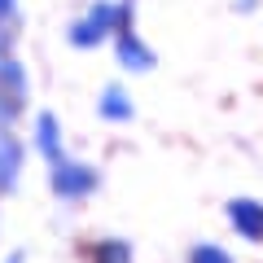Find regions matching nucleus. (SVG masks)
Here are the masks:
<instances>
[{"instance_id": "1", "label": "nucleus", "mask_w": 263, "mask_h": 263, "mask_svg": "<svg viewBox=\"0 0 263 263\" xmlns=\"http://www.w3.org/2000/svg\"><path fill=\"white\" fill-rule=\"evenodd\" d=\"M114 62L127 75H149L158 66V53L145 44V35L136 31V0H119V27H114Z\"/></svg>"}, {"instance_id": "2", "label": "nucleus", "mask_w": 263, "mask_h": 263, "mask_svg": "<svg viewBox=\"0 0 263 263\" xmlns=\"http://www.w3.org/2000/svg\"><path fill=\"white\" fill-rule=\"evenodd\" d=\"M48 189H53L62 202H88V197L101 189V171L92 162H79L70 154H62L57 162H48Z\"/></svg>"}, {"instance_id": "3", "label": "nucleus", "mask_w": 263, "mask_h": 263, "mask_svg": "<svg viewBox=\"0 0 263 263\" xmlns=\"http://www.w3.org/2000/svg\"><path fill=\"white\" fill-rule=\"evenodd\" d=\"M114 27H119V0H92V5L66 27V40H70V48H84L88 53V48L114 40Z\"/></svg>"}, {"instance_id": "4", "label": "nucleus", "mask_w": 263, "mask_h": 263, "mask_svg": "<svg viewBox=\"0 0 263 263\" xmlns=\"http://www.w3.org/2000/svg\"><path fill=\"white\" fill-rule=\"evenodd\" d=\"M224 224L233 228L237 241L263 246V197H250V193L228 197V202H224Z\"/></svg>"}, {"instance_id": "5", "label": "nucleus", "mask_w": 263, "mask_h": 263, "mask_svg": "<svg viewBox=\"0 0 263 263\" xmlns=\"http://www.w3.org/2000/svg\"><path fill=\"white\" fill-rule=\"evenodd\" d=\"M0 92L22 110V101H27V70L13 57V31L9 27H0Z\"/></svg>"}, {"instance_id": "6", "label": "nucleus", "mask_w": 263, "mask_h": 263, "mask_svg": "<svg viewBox=\"0 0 263 263\" xmlns=\"http://www.w3.org/2000/svg\"><path fill=\"white\" fill-rule=\"evenodd\" d=\"M97 119L101 123H114V127H123V123L136 119V101H132V92L123 84H105L101 97H97Z\"/></svg>"}, {"instance_id": "7", "label": "nucleus", "mask_w": 263, "mask_h": 263, "mask_svg": "<svg viewBox=\"0 0 263 263\" xmlns=\"http://www.w3.org/2000/svg\"><path fill=\"white\" fill-rule=\"evenodd\" d=\"M22 176V141L9 127H0V193H13Z\"/></svg>"}, {"instance_id": "8", "label": "nucleus", "mask_w": 263, "mask_h": 263, "mask_svg": "<svg viewBox=\"0 0 263 263\" xmlns=\"http://www.w3.org/2000/svg\"><path fill=\"white\" fill-rule=\"evenodd\" d=\"M31 136H35V149L44 154V162H57L62 158V123H57L53 110H40L35 114V127H31Z\"/></svg>"}, {"instance_id": "9", "label": "nucleus", "mask_w": 263, "mask_h": 263, "mask_svg": "<svg viewBox=\"0 0 263 263\" xmlns=\"http://www.w3.org/2000/svg\"><path fill=\"white\" fill-rule=\"evenodd\" d=\"M88 263H136V246L127 237H97L88 246Z\"/></svg>"}, {"instance_id": "10", "label": "nucleus", "mask_w": 263, "mask_h": 263, "mask_svg": "<svg viewBox=\"0 0 263 263\" xmlns=\"http://www.w3.org/2000/svg\"><path fill=\"white\" fill-rule=\"evenodd\" d=\"M184 263H237V259H233V250H228V246L202 237V241H193V246L184 250Z\"/></svg>"}, {"instance_id": "11", "label": "nucleus", "mask_w": 263, "mask_h": 263, "mask_svg": "<svg viewBox=\"0 0 263 263\" xmlns=\"http://www.w3.org/2000/svg\"><path fill=\"white\" fill-rule=\"evenodd\" d=\"M18 18V0H0V27H9Z\"/></svg>"}, {"instance_id": "12", "label": "nucleus", "mask_w": 263, "mask_h": 263, "mask_svg": "<svg viewBox=\"0 0 263 263\" xmlns=\"http://www.w3.org/2000/svg\"><path fill=\"white\" fill-rule=\"evenodd\" d=\"M233 9L237 13H254V9H259V0H233Z\"/></svg>"}, {"instance_id": "13", "label": "nucleus", "mask_w": 263, "mask_h": 263, "mask_svg": "<svg viewBox=\"0 0 263 263\" xmlns=\"http://www.w3.org/2000/svg\"><path fill=\"white\" fill-rule=\"evenodd\" d=\"M0 263H27V254H22V250H13V254H5Z\"/></svg>"}]
</instances>
